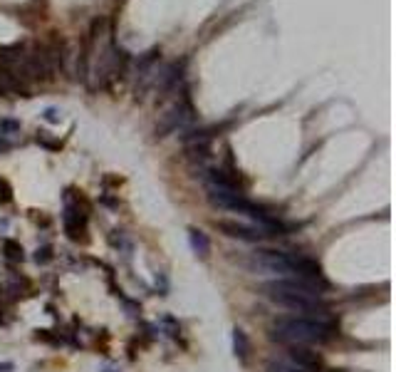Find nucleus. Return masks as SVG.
<instances>
[{"label": "nucleus", "mask_w": 396, "mask_h": 372, "mask_svg": "<svg viewBox=\"0 0 396 372\" xmlns=\"http://www.w3.org/2000/svg\"><path fill=\"white\" fill-rule=\"evenodd\" d=\"M218 229L231 236V238H240V241H260L265 233L260 229H250V226H243V224H233V221H218Z\"/></svg>", "instance_id": "39448f33"}, {"label": "nucleus", "mask_w": 396, "mask_h": 372, "mask_svg": "<svg viewBox=\"0 0 396 372\" xmlns=\"http://www.w3.org/2000/svg\"><path fill=\"white\" fill-rule=\"evenodd\" d=\"M253 268L265 271V273H275V276H292V278H297L295 256L280 253V251H258V253H253Z\"/></svg>", "instance_id": "f03ea898"}, {"label": "nucleus", "mask_w": 396, "mask_h": 372, "mask_svg": "<svg viewBox=\"0 0 396 372\" xmlns=\"http://www.w3.org/2000/svg\"><path fill=\"white\" fill-rule=\"evenodd\" d=\"M191 246H193V251L198 253V256H208V251H211V243H208V238H206V233L203 231H191Z\"/></svg>", "instance_id": "423d86ee"}, {"label": "nucleus", "mask_w": 396, "mask_h": 372, "mask_svg": "<svg viewBox=\"0 0 396 372\" xmlns=\"http://www.w3.org/2000/svg\"><path fill=\"white\" fill-rule=\"evenodd\" d=\"M13 370V365L10 362H5V365H0V372H10Z\"/></svg>", "instance_id": "f8f14e48"}, {"label": "nucleus", "mask_w": 396, "mask_h": 372, "mask_svg": "<svg viewBox=\"0 0 396 372\" xmlns=\"http://www.w3.org/2000/svg\"><path fill=\"white\" fill-rule=\"evenodd\" d=\"M45 119H47L50 124H55V122H60V112L50 107V109H45Z\"/></svg>", "instance_id": "1a4fd4ad"}, {"label": "nucleus", "mask_w": 396, "mask_h": 372, "mask_svg": "<svg viewBox=\"0 0 396 372\" xmlns=\"http://www.w3.org/2000/svg\"><path fill=\"white\" fill-rule=\"evenodd\" d=\"M18 132H20L18 122H13V119H3V122H0V134H3V137H13Z\"/></svg>", "instance_id": "6e6552de"}, {"label": "nucleus", "mask_w": 396, "mask_h": 372, "mask_svg": "<svg viewBox=\"0 0 396 372\" xmlns=\"http://www.w3.org/2000/svg\"><path fill=\"white\" fill-rule=\"evenodd\" d=\"M5 248L10 251V253H8L10 258H23V251H20V248H18L15 243H10V241H8V243H5Z\"/></svg>", "instance_id": "9d476101"}, {"label": "nucleus", "mask_w": 396, "mask_h": 372, "mask_svg": "<svg viewBox=\"0 0 396 372\" xmlns=\"http://www.w3.org/2000/svg\"><path fill=\"white\" fill-rule=\"evenodd\" d=\"M8 149V141H3V139H0V151H5Z\"/></svg>", "instance_id": "ddd939ff"}, {"label": "nucleus", "mask_w": 396, "mask_h": 372, "mask_svg": "<svg viewBox=\"0 0 396 372\" xmlns=\"http://www.w3.org/2000/svg\"><path fill=\"white\" fill-rule=\"evenodd\" d=\"M327 323L307 320V318H277L273 323V335L287 345H310L327 340Z\"/></svg>", "instance_id": "f257e3e1"}, {"label": "nucleus", "mask_w": 396, "mask_h": 372, "mask_svg": "<svg viewBox=\"0 0 396 372\" xmlns=\"http://www.w3.org/2000/svg\"><path fill=\"white\" fill-rule=\"evenodd\" d=\"M35 261H38V263H47V261H50V248L38 251V253H35Z\"/></svg>", "instance_id": "9b49d317"}, {"label": "nucleus", "mask_w": 396, "mask_h": 372, "mask_svg": "<svg viewBox=\"0 0 396 372\" xmlns=\"http://www.w3.org/2000/svg\"><path fill=\"white\" fill-rule=\"evenodd\" d=\"M287 352H290V360L297 370H317L322 365L319 355L315 350H310L307 345H287Z\"/></svg>", "instance_id": "20e7f679"}, {"label": "nucleus", "mask_w": 396, "mask_h": 372, "mask_svg": "<svg viewBox=\"0 0 396 372\" xmlns=\"http://www.w3.org/2000/svg\"><path fill=\"white\" fill-rule=\"evenodd\" d=\"M233 345H236V355H238L240 360H245V357H248V337H245L243 330H236V332H233Z\"/></svg>", "instance_id": "0eeeda50"}, {"label": "nucleus", "mask_w": 396, "mask_h": 372, "mask_svg": "<svg viewBox=\"0 0 396 372\" xmlns=\"http://www.w3.org/2000/svg\"><path fill=\"white\" fill-rule=\"evenodd\" d=\"M188 122H193V109H191V104H188L186 99H181V102H176V104L163 114V119H161V124H158V129H156V137H166V134H171V132H178V129L186 127Z\"/></svg>", "instance_id": "7ed1b4c3"}]
</instances>
